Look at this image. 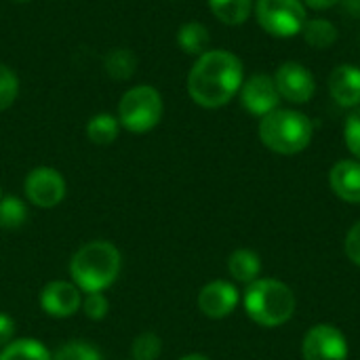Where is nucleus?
<instances>
[{
  "instance_id": "obj_5",
  "label": "nucleus",
  "mask_w": 360,
  "mask_h": 360,
  "mask_svg": "<svg viewBox=\"0 0 360 360\" xmlns=\"http://www.w3.org/2000/svg\"><path fill=\"white\" fill-rule=\"evenodd\" d=\"M162 97L154 86L139 84L129 89L118 103V122L129 133L143 135L162 118Z\"/></svg>"
},
{
  "instance_id": "obj_8",
  "label": "nucleus",
  "mask_w": 360,
  "mask_h": 360,
  "mask_svg": "<svg viewBox=\"0 0 360 360\" xmlns=\"http://www.w3.org/2000/svg\"><path fill=\"white\" fill-rule=\"evenodd\" d=\"M302 354L304 360H346L348 340L333 325H316L306 333Z\"/></svg>"
},
{
  "instance_id": "obj_12",
  "label": "nucleus",
  "mask_w": 360,
  "mask_h": 360,
  "mask_svg": "<svg viewBox=\"0 0 360 360\" xmlns=\"http://www.w3.org/2000/svg\"><path fill=\"white\" fill-rule=\"evenodd\" d=\"M238 289L228 281H213L198 293V308L209 319H226L238 306Z\"/></svg>"
},
{
  "instance_id": "obj_14",
  "label": "nucleus",
  "mask_w": 360,
  "mask_h": 360,
  "mask_svg": "<svg viewBox=\"0 0 360 360\" xmlns=\"http://www.w3.org/2000/svg\"><path fill=\"white\" fill-rule=\"evenodd\" d=\"M331 190L346 202H360V162L340 160L329 173Z\"/></svg>"
},
{
  "instance_id": "obj_23",
  "label": "nucleus",
  "mask_w": 360,
  "mask_h": 360,
  "mask_svg": "<svg viewBox=\"0 0 360 360\" xmlns=\"http://www.w3.org/2000/svg\"><path fill=\"white\" fill-rule=\"evenodd\" d=\"M162 352V342L156 333H141L133 340V346H131V360H158Z\"/></svg>"
},
{
  "instance_id": "obj_10",
  "label": "nucleus",
  "mask_w": 360,
  "mask_h": 360,
  "mask_svg": "<svg viewBox=\"0 0 360 360\" xmlns=\"http://www.w3.org/2000/svg\"><path fill=\"white\" fill-rule=\"evenodd\" d=\"M240 101L243 108L247 112H251L253 116H266L274 110H278V101H281V93L276 89L274 78L266 76V74H255L249 80L243 82L240 86Z\"/></svg>"
},
{
  "instance_id": "obj_29",
  "label": "nucleus",
  "mask_w": 360,
  "mask_h": 360,
  "mask_svg": "<svg viewBox=\"0 0 360 360\" xmlns=\"http://www.w3.org/2000/svg\"><path fill=\"white\" fill-rule=\"evenodd\" d=\"M15 340V321L0 312V350Z\"/></svg>"
},
{
  "instance_id": "obj_15",
  "label": "nucleus",
  "mask_w": 360,
  "mask_h": 360,
  "mask_svg": "<svg viewBox=\"0 0 360 360\" xmlns=\"http://www.w3.org/2000/svg\"><path fill=\"white\" fill-rule=\"evenodd\" d=\"M228 270L234 281L238 283H255L259 272H262V262L259 255L251 249H238L230 255L228 259Z\"/></svg>"
},
{
  "instance_id": "obj_31",
  "label": "nucleus",
  "mask_w": 360,
  "mask_h": 360,
  "mask_svg": "<svg viewBox=\"0 0 360 360\" xmlns=\"http://www.w3.org/2000/svg\"><path fill=\"white\" fill-rule=\"evenodd\" d=\"M179 360H209L205 354H188V356H181Z\"/></svg>"
},
{
  "instance_id": "obj_22",
  "label": "nucleus",
  "mask_w": 360,
  "mask_h": 360,
  "mask_svg": "<svg viewBox=\"0 0 360 360\" xmlns=\"http://www.w3.org/2000/svg\"><path fill=\"white\" fill-rule=\"evenodd\" d=\"M137 68V57L135 53H131L129 49H114L108 57H105V70L112 78L116 80H127L133 76Z\"/></svg>"
},
{
  "instance_id": "obj_3",
  "label": "nucleus",
  "mask_w": 360,
  "mask_h": 360,
  "mask_svg": "<svg viewBox=\"0 0 360 360\" xmlns=\"http://www.w3.org/2000/svg\"><path fill=\"white\" fill-rule=\"evenodd\" d=\"M295 293L281 281L257 278L245 293V310L249 319L262 327H281L295 314Z\"/></svg>"
},
{
  "instance_id": "obj_20",
  "label": "nucleus",
  "mask_w": 360,
  "mask_h": 360,
  "mask_svg": "<svg viewBox=\"0 0 360 360\" xmlns=\"http://www.w3.org/2000/svg\"><path fill=\"white\" fill-rule=\"evenodd\" d=\"M306 42L314 49H327L338 40V27L327 21V19H312L306 21L304 30H302Z\"/></svg>"
},
{
  "instance_id": "obj_25",
  "label": "nucleus",
  "mask_w": 360,
  "mask_h": 360,
  "mask_svg": "<svg viewBox=\"0 0 360 360\" xmlns=\"http://www.w3.org/2000/svg\"><path fill=\"white\" fill-rule=\"evenodd\" d=\"M17 95H19V78H17V74L8 65L0 63V112L11 108L15 103Z\"/></svg>"
},
{
  "instance_id": "obj_4",
  "label": "nucleus",
  "mask_w": 360,
  "mask_h": 360,
  "mask_svg": "<svg viewBox=\"0 0 360 360\" xmlns=\"http://www.w3.org/2000/svg\"><path fill=\"white\" fill-rule=\"evenodd\" d=\"M312 122L306 114L297 110H274L266 114L259 122L262 143L283 156H293L304 152L312 141Z\"/></svg>"
},
{
  "instance_id": "obj_17",
  "label": "nucleus",
  "mask_w": 360,
  "mask_h": 360,
  "mask_svg": "<svg viewBox=\"0 0 360 360\" xmlns=\"http://www.w3.org/2000/svg\"><path fill=\"white\" fill-rule=\"evenodd\" d=\"M177 42H179V49L188 55H202L207 53L209 49V30L198 23V21H190V23H184L177 32Z\"/></svg>"
},
{
  "instance_id": "obj_16",
  "label": "nucleus",
  "mask_w": 360,
  "mask_h": 360,
  "mask_svg": "<svg viewBox=\"0 0 360 360\" xmlns=\"http://www.w3.org/2000/svg\"><path fill=\"white\" fill-rule=\"evenodd\" d=\"M0 360H53L49 348L32 338L13 340L0 350Z\"/></svg>"
},
{
  "instance_id": "obj_32",
  "label": "nucleus",
  "mask_w": 360,
  "mask_h": 360,
  "mask_svg": "<svg viewBox=\"0 0 360 360\" xmlns=\"http://www.w3.org/2000/svg\"><path fill=\"white\" fill-rule=\"evenodd\" d=\"M13 2H30V0H13Z\"/></svg>"
},
{
  "instance_id": "obj_26",
  "label": "nucleus",
  "mask_w": 360,
  "mask_h": 360,
  "mask_svg": "<svg viewBox=\"0 0 360 360\" xmlns=\"http://www.w3.org/2000/svg\"><path fill=\"white\" fill-rule=\"evenodd\" d=\"M80 310L91 319V321H101L108 316V310H110V302L108 297L103 295V291H95V293H86L82 297V306Z\"/></svg>"
},
{
  "instance_id": "obj_19",
  "label": "nucleus",
  "mask_w": 360,
  "mask_h": 360,
  "mask_svg": "<svg viewBox=\"0 0 360 360\" xmlns=\"http://www.w3.org/2000/svg\"><path fill=\"white\" fill-rule=\"evenodd\" d=\"M120 131V122L116 116L103 112V114H95L89 122H86V137L95 143V146H110L116 141Z\"/></svg>"
},
{
  "instance_id": "obj_33",
  "label": "nucleus",
  "mask_w": 360,
  "mask_h": 360,
  "mask_svg": "<svg viewBox=\"0 0 360 360\" xmlns=\"http://www.w3.org/2000/svg\"><path fill=\"white\" fill-rule=\"evenodd\" d=\"M0 198H2V190H0Z\"/></svg>"
},
{
  "instance_id": "obj_24",
  "label": "nucleus",
  "mask_w": 360,
  "mask_h": 360,
  "mask_svg": "<svg viewBox=\"0 0 360 360\" xmlns=\"http://www.w3.org/2000/svg\"><path fill=\"white\" fill-rule=\"evenodd\" d=\"M53 360H103L99 350L86 342H70L63 344L55 354Z\"/></svg>"
},
{
  "instance_id": "obj_21",
  "label": "nucleus",
  "mask_w": 360,
  "mask_h": 360,
  "mask_svg": "<svg viewBox=\"0 0 360 360\" xmlns=\"http://www.w3.org/2000/svg\"><path fill=\"white\" fill-rule=\"evenodd\" d=\"M27 221V207L17 196L0 198V230H19Z\"/></svg>"
},
{
  "instance_id": "obj_27",
  "label": "nucleus",
  "mask_w": 360,
  "mask_h": 360,
  "mask_svg": "<svg viewBox=\"0 0 360 360\" xmlns=\"http://www.w3.org/2000/svg\"><path fill=\"white\" fill-rule=\"evenodd\" d=\"M344 139L348 150L360 160V105L350 112V116L346 118L344 124Z\"/></svg>"
},
{
  "instance_id": "obj_30",
  "label": "nucleus",
  "mask_w": 360,
  "mask_h": 360,
  "mask_svg": "<svg viewBox=\"0 0 360 360\" xmlns=\"http://www.w3.org/2000/svg\"><path fill=\"white\" fill-rule=\"evenodd\" d=\"M308 6H312V8H316V11H323V8H329V6H333V4H338L340 0H304Z\"/></svg>"
},
{
  "instance_id": "obj_9",
  "label": "nucleus",
  "mask_w": 360,
  "mask_h": 360,
  "mask_svg": "<svg viewBox=\"0 0 360 360\" xmlns=\"http://www.w3.org/2000/svg\"><path fill=\"white\" fill-rule=\"evenodd\" d=\"M274 82H276L281 97H285L291 103H306L312 99L316 91L312 72L297 61L283 63L274 74Z\"/></svg>"
},
{
  "instance_id": "obj_28",
  "label": "nucleus",
  "mask_w": 360,
  "mask_h": 360,
  "mask_svg": "<svg viewBox=\"0 0 360 360\" xmlns=\"http://www.w3.org/2000/svg\"><path fill=\"white\" fill-rule=\"evenodd\" d=\"M346 255L360 268V221L352 226V230L346 236Z\"/></svg>"
},
{
  "instance_id": "obj_2",
  "label": "nucleus",
  "mask_w": 360,
  "mask_h": 360,
  "mask_svg": "<svg viewBox=\"0 0 360 360\" xmlns=\"http://www.w3.org/2000/svg\"><path fill=\"white\" fill-rule=\"evenodd\" d=\"M120 268L122 255L112 243L91 240L74 253L70 262V276L80 291L95 293L112 287L120 276Z\"/></svg>"
},
{
  "instance_id": "obj_13",
  "label": "nucleus",
  "mask_w": 360,
  "mask_h": 360,
  "mask_svg": "<svg viewBox=\"0 0 360 360\" xmlns=\"http://www.w3.org/2000/svg\"><path fill=\"white\" fill-rule=\"evenodd\" d=\"M331 97L342 108H359L360 105V70L352 63L338 65L329 76Z\"/></svg>"
},
{
  "instance_id": "obj_18",
  "label": "nucleus",
  "mask_w": 360,
  "mask_h": 360,
  "mask_svg": "<svg viewBox=\"0 0 360 360\" xmlns=\"http://www.w3.org/2000/svg\"><path fill=\"white\" fill-rule=\"evenodd\" d=\"M213 15L226 25H240L249 19L253 0H209Z\"/></svg>"
},
{
  "instance_id": "obj_6",
  "label": "nucleus",
  "mask_w": 360,
  "mask_h": 360,
  "mask_svg": "<svg viewBox=\"0 0 360 360\" xmlns=\"http://www.w3.org/2000/svg\"><path fill=\"white\" fill-rule=\"evenodd\" d=\"M255 17L257 23L276 38H291L302 34L308 21L302 0H257Z\"/></svg>"
},
{
  "instance_id": "obj_11",
  "label": "nucleus",
  "mask_w": 360,
  "mask_h": 360,
  "mask_svg": "<svg viewBox=\"0 0 360 360\" xmlns=\"http://www.w3.org/2000/svg\"><path fill=\"white\" fill-rule=\"evenodd\" d=\"M82 306V291L68 281H53L40 291V308L53 319L74 316Z\"/></svg>"
},
{
  "instance_id": "obj_1",
  "label": "nucleus",
  "mask_w": 360,
  "mask_h": 360,
  "mask_svg": "<svg viewBox=\"0 0 360 360\" xmlns=\"http://www.w3.org/2000/svg\"><path fill=\"white\" fill-rule=\"evenodd\" d=\"M243 86V63L230 51L202 53L188 74V93L202 108L226 105Z\"/></svg>"
},
{
  "instance_id": "obj_7",
  "label": "nucleus",
  "mask_w": 360,
  "mask_h": 360,
  "mask_svg": "<svg viewBox=\"0 0 360 360\" xmlns=\"http://www.w3.org/2000/svg\"><path fill=\"white\" fill-rule=\"evenodd\" d=\"M23 190H25L27 200L34 207H38V209H53V207H57L65 198L68 186H65L63 175L57 169L38 167V169H32L27 173Z\"/></svg>"
}]
</instances>
